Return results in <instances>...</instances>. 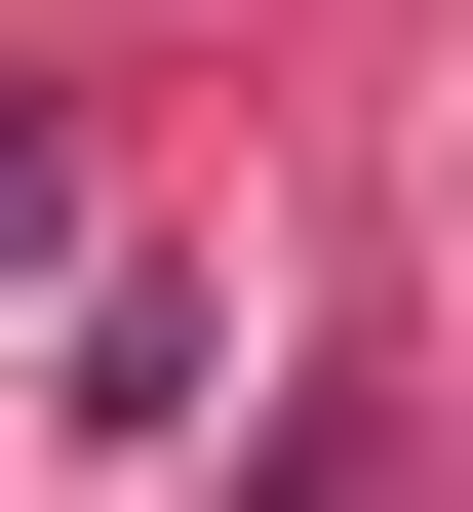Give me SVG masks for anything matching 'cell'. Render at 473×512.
<instances>
[{
	"label": "cell",
	"instance_id": "cell-1",
	"mask_svg": "<svg viewBox=\"0 0 473 512\" xmlns=\"http://www.w3.org/2000/svg\"><path fill=\"white\" fill-rule=\"evenodd\" d=\"M0 276H40V119H0Z\"/></svg>",
	"mask_w": 473,
	"mask_h": 512
}]
</instances>
